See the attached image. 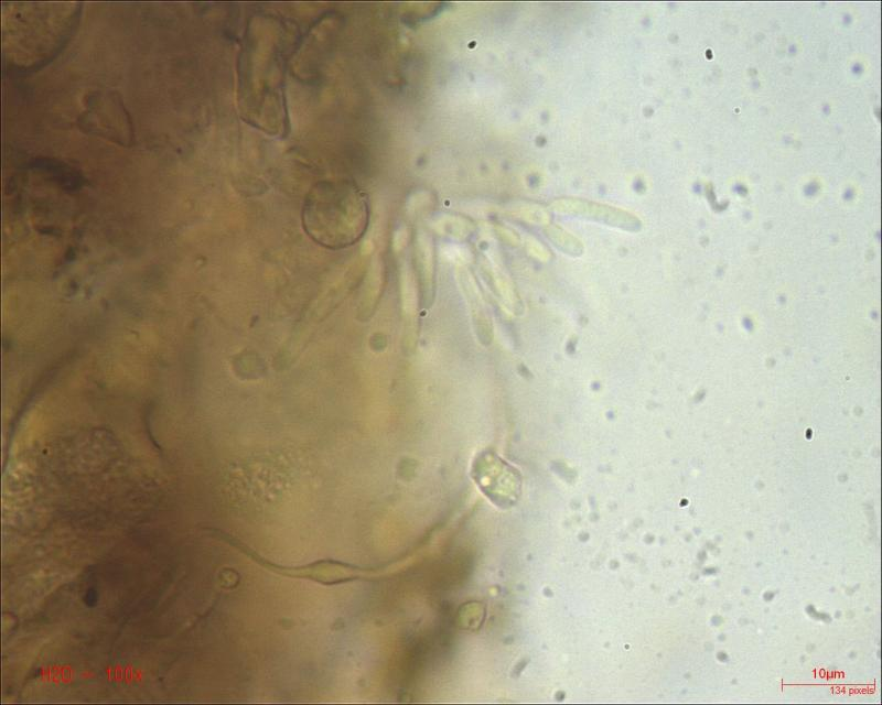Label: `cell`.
Listing matches in <instances>:
<instances>
[{
	"label": "cell",
	"instance_id": "2",
	"mask_svg": "<svg viewBox=\"0 0 882 705\" xmlns=\"http://www.w3.org/2000/svg\"><path fill=\"white\" fill-rule=\"evenodd\" d=\"M82 128L105 139L127 143L132 138L131 122L114 93L96 91L86 97L79 118Z\"/></svg>",
	"mask_w": 882,
	"mask_h": 705
},
{
	"label": "cell",
	"instance_id": "1",
	"mask_svg": "<svg viewBox=\"0 0 882 705\" xmlns=\"http://www.w3.org/2000/svg\"><path fill=\"white\" fill-rule=\"evenodd\" d=\"M3 15V52L13 65L35 68L50 62L68 42L78 21V3H14Z\"/></svg>",
	"mask_w": 882,
	"mask_h": 705
}]
</instances>
